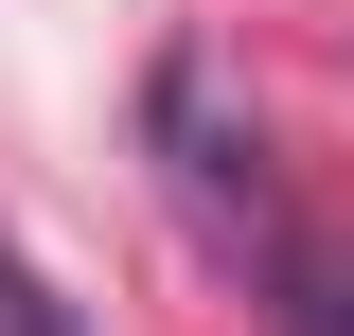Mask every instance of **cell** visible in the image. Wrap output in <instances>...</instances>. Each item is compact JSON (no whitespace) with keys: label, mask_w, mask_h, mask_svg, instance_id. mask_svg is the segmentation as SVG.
I'll use <instances>...</instances> for the list:
<instances>
[{"label":"cell","mask_w":354,"mask_h":336,"mask_svg":"<svg viewBox=\"0 0 354 336\" xmlns=\"http://www.w3.org/2000/svg\"><path fill=\"white\" fill-rule=\"evenodd\" d=\"M266 283H283V319H301V336H354V248H337V230L283 212V230H266Z\"/></svg>","instance_id":"obj_1"},{"label":"cell","mask_w":354,"mask_h":336,"mask_svg":"<svg viewBox=\"0 0 354 336\" xmlns=\"http://www.w3.org/2000/svg\"><path fill=\"white\" fill-rule=\"evenodd\" d=\"M0 336H88V319H71V301H53V283H36V265H18V230H0Z\"/></svg>","instance_id":"obj_2"}]
</instances>
